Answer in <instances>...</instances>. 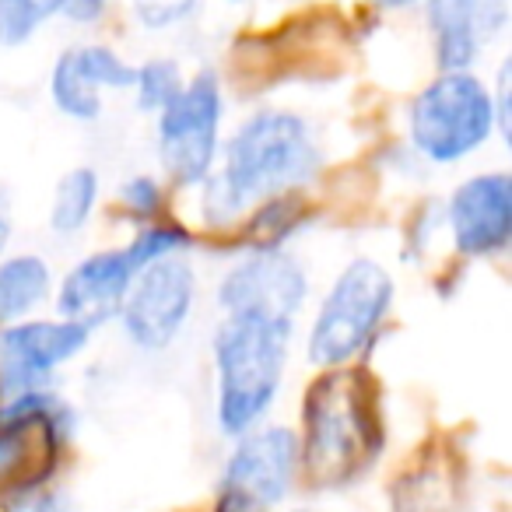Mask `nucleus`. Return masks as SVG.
<instances>
[{
  "label": "nucleus",
  "mask_w": 512,
  "mask_h": 512,
  "mask_svg": "<svg viewBox=\"0 0 512 512\" xmlns=\"http://www.w3.org/2000/svg\"><path fill=\"white\" fill-rule=\"evenodd\" d=\"M92 330L71 320H22L0 327V397L50 390L53 372L81 355Z\"/></svg>",
  "instance_id": "11"
},
{
  "label": "nucleus",
  "mask_w": 512,
  "mask_h": 512,
  "mask_svg": "<svg viewBox=\"0 0 512 512\" xmlns=\"http://www.w3.org/2000/svg\"><path fill=\"white\" fill-rule=\"evenodd\" d=\"M299 467V435L292 428L256 425L228 453L218 512H271L292 495Z\"/></svg>",
  "instance_id": "8"
},
{
  "label": "nucleus",
  "mask_w": 512,
  "mask_h": 512,
  "mask_svg": "<svg viewBox=\"0 0 512 512\" xmlns=\"http://www.w3.org/2000/svg\"><path fill=\"white\" fill-rule=\"evenodd\" d=\"M11 232H15V214H11V197H8V190L0 186V260H4V253H8Z\"/></svg>",
  "instance_id": "23"
},
{
  "label": "nucleus",
  "mask_w": 512,
  "mask_h": 512,
  "mask_svg": "<svg viewBox=\"0 0 512 512\" xmlns=\"http://www.w3.org/2000/svg\"><path fill=\"white\" fill-rule=\"evenodd\" d=\"M446 225L460 256L505 253L512 239L509 172H477L463 179L446 204Z\"/></svg>",
  "instance_id": "12"
},
{
  "label": "nucleus",
  "mask_w": 512,
  "mask_h": 512,
  "mask_svg": "<svg viewBox=\"0 0 512 512\" xmlns=\"http://www.w3.org/2000/svg\"><path fill=\"white\" fill-rule=\"evenodd\" d=\"M179 88H183V71H179L176 60H148V64L134 67V85H130V92H134L141 113L158 116L176 99Z\"/></svg>",
  "instance_id": "18"
},
{
  "label": "nucleus",
  "mask_w": 512,
  "mask_h": 512,
  "mask_svg": "<svg viewBox=\"0 0 512 512\" xmlns=\"http://www.w3.org/2000/svg\"><path fill=\"white\" fill-rule=\"evenodd\" d=\"M106 8H109V0H67L64 18L74 25H95Z\"/></svg>",
  "instance_id": "22"
},
{
  "label": "nucleus",
  "mask_w": 512,
  "mask_h": 512,
  "mask_svg": "<svg viewBox=\"0 0 512 512\" xmlns=\"http://www.w3.org/2000/svg\"><path fill=\"white\" fill-rule=\"evenodd\" d=\"M134 85V67L116 50L99 43L71 46L53 60L50 99L67 120L92 123L102 116V95Z\"/></svg>",
  "instance_id": "13"
},
{
  "label": "nucleus",
  "mask_w": 512,
  "mask_h": 512,
  "mask_svg": "<svg viewBox=\"0 0 512 512\" xmlns=\"http://www.w3.org/2000/svg\"><path fill=\"white\" fill-rule=\"evenodd\" d=\"M225 95L214 71L183 81L179 95L158 113V158L172 183L200 186L214 172L221 151Z\"/></svg>",
  "instance_id": "7"
},
{
  "label": "nucleus",
  "mask_w": 512,
  "mask_h": 512,
  "mask_svg": "<svg viewBox=\"0 0 512 512\" xmlns=\"http://www.w3.org/2000/svg\"><path fill=\"white\" fill-rule=\"evenodd\" d=\"M197 299V274L183 253L148 264L120 302L123 334L141 351H165L186 330Z\"/></svg>",
  "instance_id": "9"
},
{
  "label": "nucleus",
  "mask_w": 512,
  "mask_h": 512,
  "mask_svg": "<svg viewBox=\"0 0 512 512\" xmlns=\"http://www.w3.org/2000/svg\"><path fill=\"white\" fill-rule=\"evenodd\" d=\"M309 299V274L295 253L281 249H249L218 281V306L225 316H295Z\"/></svg>",
  "instance_id": "10"
},
{
  "label": "nucleus",
  "mask_w": 512,
  "mask_h": 512,
  "mask_svg": "<svg viewBox=\"0 0 512 512\" xmlns=\"http://www.w3.org/2000/svg\"><path fill=\"white\" fill-rule=\"evenodd\" d=\"M372 8H383V11H407V8H418L425 0H369Z\"/></svg>",
  "instance_id": "25"
},
{
  "label": "nucleus",
  "mask_w": 512,
  "mask_h": 512,
  "mask_svg": "<svg viewBox=\"0 0 512 512\" xmlns=\"http://www.w3.org/2000/svg\"><path fill=\"white\" fill-rule=\"evenodd\" d=\"M99 204V172L92 165H78V169L64 172L53 190L50 204V228L57 235H78L88 228Z\"/></svg>",
  "instance_id": "16"
},
{
  "label": "nucleus",
  "mask_w": 512,
  "mask_h": 512,
  "mask_svg": "<svg viewBox=\"0 0 512 512\" xmlns=\"http://www.w3.org/2000/svg\"><path fill=\"white\" fill-rule=\"evenodd\" d=\"M376 449V414L358 372L327 369L306 400L299 460L320 481H341Z\"/></svg>",
  "instance_id": "4"
},
{
  "label": "nucleus",
  "mask_w": 512,
  "mask_h": 512,
  "mask_svg": "<svg viewBox=\"0 0 512 512\" xmlns=\"http://www.w3.org/2000/svg\"><path fill=\"white\" fill-rule=\"evenodd\" d=\"M491 134H498L491 88L474 71H442L407 109V137L432 165H456L477 155Z\"/></svg>",
  "instance_id": "6"
},
{
  "label": "nucleus",
  "mask_w": 512,
  "mask_h": 512,
  "mask_svg": "<svg viewBox=\"0 0 512 512\" xmlns=\"http://www.w3.org/2000/svg\"><path fill=\"white\" fill-rule=\"evenodd\" d=\"M53 295V271L43 256L18 253L0 260V327L32 320L39 306Z\"/></svg>",
  "instance_id": "15"
},
{
  "label": "nucleus",
  "mask_w": 512,
  "mask_h": 512,
  "mask_svg": "<svg viewBox=\"0 0 512 512\" xmlns=\"http://www.w3.org/2000/svg\"><path fill=\"white\" fill-rule=\"evenodd\" d=\"M323 165L320 141L306 116L292 109H256L221 144L214 172L204 179L200 211L211 225H228L285 193L313 183Z\"/></svg>",
  "instance_id": "1"
},
{
  "label": "nucleus",
  "mask_w": 512,
  "mask_h": 512,
  "mask_svg": "<svg viewBox=\"0 0 512 512\" xmlns=\"http://www.w3.org/2000/svg\"><path fill=\"white\" fill-rule=\"evenodd\" d=\"M32 432H36V428H0V481H4L8 474H15V470L25 463Z\"/></svg>",
  "instance_id": "21"
},
{
  "label": "nucleus",
  "mask_w": 512,
  "mask_h": 512,
  "mask_svg": "<svg viewBox=\"0 0 512 512\" xmlns=\"http://www.w3.org/2000/svg\"><path fill=\"white\" fill-rule=\"evenodd\" d=\"M64 4L67 0H0V46H25L50 18L64 15Z\"/></svg>",
  "instance_id": "17"
},
{
  "label": "nucleus",
  "mask_w": 512,
  "mask_h": 512,
  "mask_svg": "<svg viewBox=\"0 0 512 512\" xmlns=\"http://www.w3.org/2000/svg\"><path fill=\"white\" fill-rule=\"evenodd\" d=\"M186 246H190V232H186L183 225L151 221V225H144L127 246L99 249V253L78 260L57 288L60 320L81 323V327H88V330L109 323L120 313V302H123V295H127L130 281L148 264H155L162 256L183 253Z\"/></svg>",
  "instance_id": "5"
},
{
  "label": "nucleus",
  "mask_w": 512,
  "mask_h": 512,
  "mask_svg": "<svg viewBox=\"0 0 512 512\" xmlns=\"http://www.w3.org/2000/svg\"><path fill=\"white\" fill-rule=\"evenodd\" d=\"M200 0H130V8H134V18L141 22V29L151 32H165V29H176L183 25L186 18L197 11Z\"/></svg>",
  "instance_id": "19"
},
{
  "label": "nucleus",
  "mask_w": 512,
  "mask_h": 512,
  "mask_svg": "<svg viewBox=\"0 0 512 512\" xmlns=\"http://www.w3.org/2000/svg\"><path fill=\"white\" fill-rule=\"evenodd\" d=\"M120 200L123 207H127L130 214H134L137 221H144V225H151V221H158V214H162V186H158L155 176H134L123 183L120 190Z\"/></svg>",
  "instance_id": "20"
},
{
  "label": "nucleus",
  "mask_w": 512,
  "mask_h": 512,
  "mask_svg": "<svg viewBox=\"0 0 512 512\" xmlns=\"http://www.w3.org/2000/svg\"><path fill=\"white\" fill-rule=\"evenodd\" d=\"M390 271L369 256H358L334 278L323 295L306 337V362L313 369H348L372 348L393 309Z\"/></svg>",
  "instance_id": "3"
},
{
  "label": "nucleus",
  "mask_w": 512,
  "mask_h": 512,
  "mask_svg": "<svg viewBox=\"0 0 512 512\" xmlns=\"http://www.w3.org/2000/svg\"><path fill=\"white\" fill-rule=\"evenodd\" d=\"M29 512H71V505H67L64 491H46V495H39L36 502H32Z\"/></svg>",
  "instance_id": "24"
},
{
  "label": "nucleus",
  "mask_w": 512,
  "mask_h": 512,
  "mask_svg": "<svg viewBox=\"0 0 512 512\" xmlns=\"http://www.w3.org/2000/svg\"><path fill=\"white\" fill-rule=\"evenodd\" d=\"M228 4H232V0H228Z\"/></svg>",
  "instance_id": "26"
},
{
  "label": "nucleus",
  "mask_w": 512,
  "mask_h": 512,
  "mask_svg": "<svg viewBox=\"0 0 512 512\" xmlns=\"http://www.w3.org/2000/svg\"><path fill=\"white\" fill-rule=\"evenodd\" d=\"M439 71H470L509 22V0H425Z\"/></svg>",
  "instance_id": "14"
},
{
  "label": "nucleus",
  "mask_w": 512,
  "mask_h": 512,
  "mask_svg": "<svg viewBox=\"0 0 512 512\" xmlns=\"http://www.w3.org/2000/svg\"><path fill=\"white\" fill-rule=\"evenodd\" d=\"M295 320L288 316L239 313L225 316L214 334V376H218V428L228 439L264 425L281 393L292 355Z\"/></svg>",
  "instance_id": "2"
}]
</instances>
